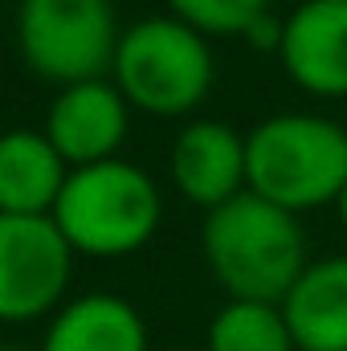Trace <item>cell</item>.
<instances>
[{"mask_svg": "<svg viewBox=\"0 0 347 351\" xmlns=\"http://www.w3.org/2000/svg\"><path fill=\"white\" fill-rule=\"evenodd\" d=\"M200 258L225 298L282 302L311 262L307 229L294 213L254 196L250 188L229 204L204 213Z\"/></svg>", "mask_w": 347, "mask_h": 351, "instance_id": "1", "label": "cell"}, {"mask_svg": "<svg viewBox=\"0 0 347 351\" xmlns=\"http://www.w3.org/2000/svg\"><path fill=\"white\" fill-rule=\"evenodd\" d=\"M347 184V127L315 110L265 114L246 135V188L302 217L339 200Z\"/></svg>", "mask_w": 347, "mask_h": 351, "instance_id": "2", "label": "cell"}, {"mask_svg": "<svg viewBox=\"0 0 347 351\" xmlns=\"http://www.w3.org/2000/svg\"><path fill=\"white\" fill-rule=\"evenodd\" d=\"M53 225L74 258L119 262L139 254L164 225V192L156 176L123 156L70 168L53 204Z\"/></svg>", "mask_w": 347, "mask_h": 351, "instance_id": "3", "label": "cell"}, {"mask_svg": "<svg viewBox=\"0 0 347 351\" xmlns=\"http://www.w3.org/2000/svg\"><path fill=\"white\" fill-rule=\"evenodd\" d=\"M110 82L139 114L188 119L217 86L213 41L172 12L139 16L119 33Z\"/></svg>", "mask_w": 347, "mask_h": 351, "instance_id": "4", "label": "cell"}, {"mask_svg": "<svg viewBox=\"0 0 347 351\" xmlns=\"http://www.w3.org/2000/svg\"><path fill=\"white\" fill-rule=\"evenodd\" d=\"M119 33L115 0H16L21 62L53 90L106 78Z\"/></svg>", "mask_w": 347, "mask_h": 351, "instance_id": "5", "label": "cell"}, {"mask_svg": "<svg viewBox=\"0 0 347 351\" xmlns=\"http://www.w3.org/2000/svg\"><path fill=\"white\" fill-rule=\"evenodd\" d=\"M74 250L53 217L0 213V323L49 319L70 290Z\"/></svg>", "mask_w": 347, "mask_h": 351, "instance_id": "6", "label": "cell"}, {"mask_svg": "<svg viewBox=\"0 0 347 351\" xmlns=\"http://www.w3.org/2000/svg\"><path fill=\"white\" fill-rule=\"evenodd\" d=\"M131 119H135L131 102L106 74V78H86V82L53 90L41 131L70 168H86V164L123 156L131 139Z\"/></svg>", "mask_w": 347, "mask_h": 351, "instance_id": "7", "label": "cell"}, {"mask_svg": "<svg viewBox=\"0 0 347 351\" xmlns=\"http://www.w3.org/2000/svg\"><path fill=\"white\" fill-rule=\"evenodd\" d=\"M278 66L319 102L347 98V0H302L282 16Z\"/></svg>", "mask_w": 347, "mask_h": 351, "instance_id": "8", "label": "cell"}, {"mask_svg": "<svg viewBox=\"0 0 347 351\" xmlns=\"http://www.w3.org/2000/svg\"><path fill=\"white\" fill-rule=\"evenodd\" d=\"M172 188L213 213L246 192V135L225 119H188L168 147Z\"/></svg>", "mask_w": 347, "mask_h": 351, "instance_id": "9", "label": "cell"}, {"mask_svg": "<svg viewBox=\"0 0 347 351\" xmlns=\"http://www.w3.org/2000/svg\"><path fill=\"white\" fill-rule=\"evenodd\" d=\"M41 351H152V331L131 298L86 290L49 315Z\"/></svg>", "mask_w": 347, "mask_h": 351, "instance_id": "10", "label": "cell"}, {"mask_svg": "<svg viewBox=\"0 0 347 351\" xmlns=\"http://www.w3.org/2000/svg\"><path fill=\"white\" fill-rule=\"evenodd\" d=\"M278 306L298 351H347V254L311 258Z\"/></svg>", "mask_w": 347, "mask_h": 351, "instance_id": "11", "label": "cell"}, {"mask_svg": "<svg viewBox=\"0 0 347 351\" xmlns=\"http://www.w3.org/2000/svg\"><path fill=\"white\" fill-rule=\"evenodd\" d=\"M70 164L45 139L41 127H12L0 131V213L16 217H49Z\"/></svg>", "mask_w": 347, "mask_h": 351, "instance_id": "12", "label": "cell"}, {"mask_svg": "<svg viewBox=\"0 0 347 351\" xmlns=\"http://www.w3.org/2000/svg\"><path fill=\"white\" fill-rule=\"evenodd\" d=\"M208 351H298L290 323L278 302L225 298V306L208 319L204 331Z\"/></svg>", "mask_w": 347, "mask_h": 351, "instance_id": "13", "label": "cell"}, {"mask_svg": "<svg viewBox=\"0 0 347 351\" xmlns=\"http://www.w3.org/2000/svg\"><path fill=\"white\" fill-rule=\"evenodd\" d=\"M164 4H168L172 16L192 25L196 33H204L208 41L246 37V29L258 21L261 12L274 8V0H164Z\"/></svg>", "mask_w": 347, "mask_h": 351, "instance_id": "14", "label": "cell"}, {"mask_svg": "<svg viewBox=\"0 0 347 351\" xmlns=\"http://www.w3.org/2000/svg\"><path fill=\"white\" fill-rule=\"evenodd\" d=\"M254 53H274L278 58V45H282V16L274 12V8H265L258 21L246 29V37H241Z\"/></svg>", "mask_w": 347, "mask_h": 351, "instance_id": "15", "label": "cell"}, {"mask_svg": "<svg viewBox=\"0 0 347 351\" xmlns=\"http://www.w3.org/2000/svg\"><path fill=\"white\" fill-rule=\"evenodd\" d=\"M335 213H339V225L347 229V184H344V192H339V200H335Z\"/></svg>", "mask_w": 347, "mask_h": 351, "instance_id": "16", "label": "cell"}, {"mask_svg": "<svg viewBox=\"0 0 347 351\" xmlns=\"http://www.w3.org/2000/svg\"><path fill=\"white\" fill-rule=\"evenodd\" d=\"M0 351H21V348H0Z\"/></svg>", "mask_w": 347, "mask_h": 351, "instance_id": "17", "label": "cell"}, {"mask_svg": "<svg viewBox=\"0 0 347 351\" xmlns=\"http://www.w3.org/2000/svg\"><path fill=\"white\" fill-rule=\"evenodd\" d=\"M286 4H302V0H286Z\"/></svg>", "mask_w": 347, "mask_h": 351, "instance_id": "18", "label": "cell"}]
</instances>
